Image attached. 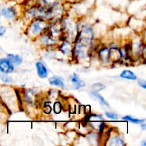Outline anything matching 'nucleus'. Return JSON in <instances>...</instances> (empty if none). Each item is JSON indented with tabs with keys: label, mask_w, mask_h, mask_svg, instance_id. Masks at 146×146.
<instances>
[{
	"label": "nucleus",
	"mask_w": 146,
	"mask_h": 146,
	"mask_svg": "<svg viewBox=\"0 0 146 146\" xmlns=\"http://www.w3.org/2000/svg\"><path fill=\"white\" fill-rule=\"evenodd\" d=\"M50 22L44 19H34L31 20L27 26L26 34L29 38L36 39L41 34L44 32L49 26Z\"/></svg>",
	"instance_id": "1"
},
{
	"label": "nucleus",
	"mask_w": 146,
	"mask_h": 146,
	"mask_svg": "<svg viewBox=\"0 0 146 146\" xmlns=\"http://www.w3.org/2000/svg\"><path fill=\"white\" fill-rule=\"evenodd\" d=\"M58 48L63 56L71 57L72 55L73 43L71 41L63 40L58 45Z\"/></svg>",
	"instance_id": "2"
},
{
	"label": "nucleus",
	"mask_w": 146,
	"mask_h": 146,
	"mask_svg": "<svg viewBox=\"0 0 146 146\" xmlns=\"http://www.w3.org/2000/svg\"><path fill=\"white\" fill-rule=\"evenodd\" d=\"M14 66L7 58H0V71L1 74H11L14 72Z\"/></svg>",
	"instance_id": "3"
},
{
	"label": "nucleus",
	"mask_w": 146,
	"mask_h": 146,
	"mask_svg": "<svg viewBox=\"0 0 146 146\" xmlns=\"http://www.w3.org/2000/svg\"><path fill=\"white\" fill-rule=\"evenodd\" d=\"M1 15L9 20H13L17 18V10L15 7H7L0 9Z\"/></svg>",
	"instance_id": "4"
},
{
	"label": "nucleus",
	"mask_w": 146,
	"mask_h": 146,
	"mask_svg": "<svg viewBox=\"0 0 146 146\" xmlns=\"http://www.w3.org/2000/svg\"><path fill=\"white\" fill-rule=\"evenodd\" d=\"M98 56L100 61L104 64L108 65L112 63L110 59V48L108 47H103L100 48L98 51Z\"/></svg>",
	"instance_id": "5"
},
{
	"label": "nucleus",
	"mask_w": 146,
	"mask_h": 146,
	"mask_svg": "<svg viewBox=\"0 0 146 146\" xmlns=\"http://www.w3.org/2000/svg\"><path fill=\"white\" fill-rule=\"evenodd\" d=\"M106 141L107 143H106V145L114 146H122L125 145V141H124L123 138L121 135H108Z\"/></svg>",
	"instance_id": "6"
},
{
	"label": "nucleus",
	"mask_w": 146,
	"mask_h": 146,
	"mask_svg": "<svg viewBox=\"0 0 146 146\" xmlns=\"http://www.w3.org/2000/svg\"><path fill=\"white\" fill-rule=\"evenodd\" d=\"M36 69L38 76L40 78H46L48 77V69L43 63L40 62V61L36 63Z\"/></svg>",
	"instance_id": "7"
},
{
	"label": "nucleus",
	"mask_w": 146,
	"mask_h": 146,
	"mask_svg": "<svg viewBox=\"0 0 146 146\" xmlns=\"http://www.w3.org/2000/svg\"><path fill=\"white\" fill-rule=\"evenodd\" d=\"M71 81L74 86V88L75 90H80L81 88H84L86 86V84L84 81L80 78L79 76L76 74H73L71 77Z\"/></svg>",
	"instance_id": "8"
},
{
	"label": "nucleus",
	"mask_w": 146,
	"mask_h": 146,
	"mask_svg": "<svg viewBox=\"0 0 146 146\" xmlns=\"http://www.w3.org/2000/svg\"><path fill=\"white\" fill-rule=\"evenodd\" d=\"M48 83L50 85L54 86L59 87L61 88H65L66 85L64 84V79L60 76H52L48 79Z\"/></svg>",
	"instance_id": "9"
},
{
	"label": "nucleus",
	"mask_w": 146,
	"mask_h": 146,
	"mask_svg": "<svg viewBox=\"0 0 146 146\" xmlns=\"http://www.w3.org/2000/svg\"><path fill=\"white\" fill-rule=\"evenodd\" d=\"M110 48V59H111V62H116V61H119L121 59V54H120V51L118 48H113V47H111Z\"/></svg>",
	"instance_id": "10"
},
{
	"label": "nucleus",
	"mask_w": 146,
	"mask_h": 146,
	"mask_svg": "<svg viewBox=\"0 0 146 146\" xmlns=\"http://www.w3.org/2000/svg\"><path fill=\"white\" fill-rule=\"evenodd\" d=\"M6 58L9 60L14 66H20L23 63L22 58L17 54H8Z\"/></svg>",
	"instance_id": "11"
},
{
	"label": "nucleus",
	"mask_w": 146,
	"mask_h": 146,
	"mask_svg": "<svg viewBox=\"0 0 146 146\" xmlns=\"http://www.w3.org/2000/svg\"><path fill=\"white\" fill-rule=\"evenodd\" d=\"M120 77L123 79L130 80V81H136L138 79L137 76L131 70H124L120 74Z\"/></svg>",
	"instance_id": "12"
},
{
	"label": "nucleus",
	"mask_w": 146,
	"mask_h": 146,
	"mask_svg": "<svg viewBox=\"0 0 146 146\" xmlns=\"http://www.w3.org/2000/svg\"><path fill=\"white\" fill-rule=\"evenodd\" d=\"M90 94H91V96H92L93 98H95L96 100H97V101H98V102L101 104V105L104 106L109 108V104H108V103L106 101L105 98H104V97L101 95V94H99L98 93L94 92V91H92V92L90 93Z\"/></svg>",
	"instance_id": "13"
},
{
	"label": "nucleus",
	"mask_w": 146,
	"mask_h": 146,
	"mask_svg": "<svg viewBox=\"0 0 146 146\" xmlns=\"http://www.w3.org/2000/svg\"><path fill=\"white\" fill-rule=\"evenodd\" d=\"M122 119L123 121H129V122L132 123H135V124H141L143 122H145V119H138L136 118H134V117L131 116V115H125L124 117H123Z\"/></svg>",
	"instance_id": "14"
},
{
	"label": "nucleus",
	"mask_w": 146,
	"mask_h": 146,
	"mask_svg": "<svg viewBox=\"0 0 146 146\" xmlns=\"http://www.w3.org/2000/svg\"><path fill=\"white\" fill-rule=\"evenodd\" d=\"M106 88V86L101 83H96L91 86V89L92 91L96 93H99L100 91H103Z\"/></svg>",
	"instance_id": "15"
},
{
	"label": "nucleus",
	"mask_w": 146,
	"mask_h": 146,
	"mask_svg": "<svg viewBox=\"0 0 146 146\" xmlns=\"http://www.w3.org/2000/svg\"><path fill=\"white\" fill-rule=\"evenodd\" d=\"M0 80L4 84H10L12 82V77L10 76L8 74H1Z\"/></svg>",
	"instance_id": "16"
},
{
	"label": "nucleus",
	"mask_w": 146,
	"mask_h": 146,
	"mask_svg": "<svg viewBox=\"0 0 146 146\" xmlns=\"http://www.w3.org/2000/svg\"><path fill=\"white\" fill-rule=\"evenodd\" d=\"M62 104L60 101H56L54 104V111L56 114H59L62 111Z\"/></svg>",
	"instance_id": "17"
},
{
	"label": "nucleus",
	"mask_w": 146,
	"mask_h": 146,
	"mask_svg": "<svg viewBox=\"0 0 146 146\" xmlns=\"http://www.w3.org/2000/svg\"><path fill=\"white\" fill-rule=\"evenodd\" d=\"M106 116L108 118L111 120H117L118 119V114L115 113L113 112H111V111H106L105 113Z\"/></svg>",
	"instance_id": "18"
},
{
	"label": "nucleus",
	"mask_w": 146,
	"mask_h": 146,
	"mask_svg": "<svg viewBox=\"0 0 146 146\" xmlns=\"http://www.w3.org/2000/svg\"><path fill=\"white\" fill-rule=\"evenodd\" d=\"M6 31H7V28L4 26L0 25V38L6 34Z\"/></svg>",
	"instance_id": "19"
},
{
	"label": "nucleus",
	"mask_w": 146,
	"mask_h": 146,
	"mask_svg": "<svg viewBox=\"0 0 146 146\" xmlns=\"http://www.w3.org/2000/svg\"><path fill=\"white\" fill-rule=\"evenodd\" d=\"M138 85L143 89H146V81L143 79L138 80Z\"/></svg>",
	"instance_id": "20"
},
{
	"label": "nucleus",
	"mask_w": 146,
	"mask_h": 146,
	"mask_svg": "<svg viewBox=\"0 0 146 146\" xmlns=\"http://www.w3.org/2000/svg\"><path fill=\"white\" fill-rule=\"evenodd\" d=\"M51 111V108L50 106H45V107H44V112L45 113L48 114V113H50Z\"/></svg>",
	"instance_id": "21"
},
{
	"label": "nucleus",
	"mask_w": 146,
	"mask_h": 146,
	"mask_svg": "<svg viewBox=\"0 0 146 146\" xmlns=\"http://www.w3.org/2000/svg\"><path fill=\"white\" fill-rule=\"evenodd\" d=\"M140 125H141V128H142L143 131H145V129H146L145 121V122H143L142 123H141V124H140Z\"/></svg>",
	"instance_id": "22"
},
{
	"label": "nucleus",
	"mask_w": 146,
	"mask_h": 146,
	"mask_svg": "<svg viewBox=\"0 0 146 146\" xmlns=\"http://www.w3.org/2000/svg\"><path fill=\"white\" fill-rule=\"evenodd\" d=\"M141 145H142L143 146H146V141H143V142L141 143Z\"/></svg>",
	"instance_id": "23"
},
{
	"label": "nucleus",
	"mask_w": 146,
	"mask_h": 146,
	"mask_svg": "<svg viewBox=\"0 0 146 146\" xmlns=\"http://www.w3.org/2000/svg\"><path fill=\"white\" fill-rule=\"evenodd\" d=\"M1 71H0V76H1Z\"/></svg>",
	"instance_id": "24"
}]
</instances>
